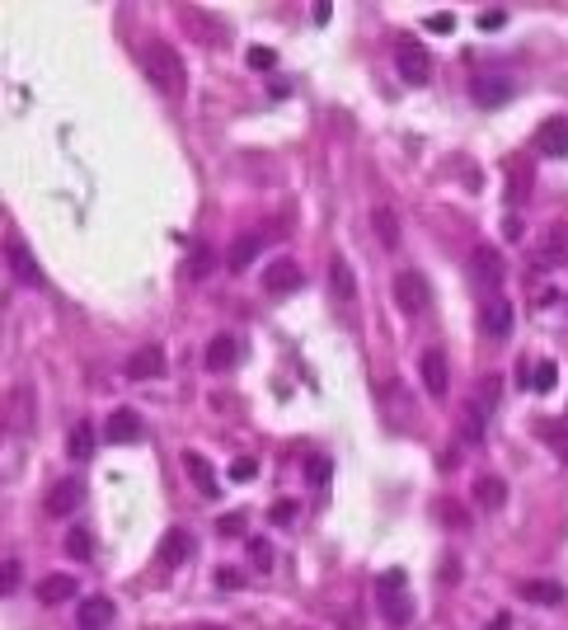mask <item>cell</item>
<instances>
[{
    "label": "cell",
    "instance_id": "cell-14",
    "mask_svg": "<svg viewBox=\"0 0 568 630\" xmlns=\"http://www.w3.org/2000/svg\"><path fill=\"white\" fill-rule=\"evenodd\" d=\"M240 358H244V343H240L236 335H216V339L207 343V368H212V372H230Z\"/></svg>",
    "mask_w": 568,
    "mask_h": 630
},
{
    "label": "cell",
    "instance_id": "cell-7",
    "mask_svg": "<svg viewBox=\"0 0 568 630\" xmlns=\"http://www.w3.org/2000/svg\"><path fill=\"white\" fill-rule=\"evenodd\" d=\"M33 598H38L43 607H66L76 598V578L71 574H47V578L33 584Z\"/></svg>",
    "mask_w": 568,
    "mask_h": 630
},
{
    "label": "cell",
    "instance_id": "cell-28",
    "mask_svg": "<svg viewBox=\"0 0 568 630\" xmlns=\"http://www.w3.org/2000/svg\"><path fill=\"white\" fill-rule=\"evenodd\" d=\"M183 273H188L193 283L212 273V250H207V245H193V254H188V263H183Z\"/></svg>",
    "mask_w": 568,
    "mask_h": 630
},
{
    "label": "cell",
    "instance_id": "cell-22",
    "mask_svg": "<svg viewBox=\"0 0 568 630\" xmlns=\"http://www.w3.org/2000/svg\"><path fill=\"white\" fill-rule=\"evenodd\" d=\"M475 499H479V508H489V513H498L508 504V485L498 475H479L475 480Z\"/></svg>",
    "mask_w": 568,
    "mask_h": 630
},
{
    "label": "cell",
    "instance_id": "cell-1",
    "mask_svg": "<svg viewBox=\"0 0 568 630\" xmlns=\"http://www.w3.org/2000/svg\"><path fill=\"white\" fill-rule=\"evenodd\" d=\"M141 71L160 94H183V85H188V66H183V57L170 43H146L141 47Z\"/></svg>",
    "mask_w": 568,
    "mask_h": 630
},
{
    "label": "cell",
    "instance_id": "cell-35",
    "mask_svg": "<svg viewBox=\"0 0 568 630\" xmlns=\"http://www.w3.org/2000/svg\"><path fill=\"white\" fill-rule=\"evenodd\" d=\"M216 532H221V537H240L244 532V513H226V518H216Z\"/></svg>",
    "mask_w": 568,
    "mask_h": 630
},
{
    "label": "cell",
    "instance_id": "cell-33",
    "mask_svg": "<svg viewBox=\"0 0 568 630\" xmlns=\"http://www.w3.org/2000/svg\"><path fill=\"white\" fill-rule=\"evenodd\" d=\"M249 560H254L259 569H268L273 565V545L263 541V537H254V541H249Z\"/></svg>",
    "mask_w": 568,
    "mask_h": 630
},
{
    "label": "cell",
    "instance_id": "cell-17",
    "mask_svg": "<svg viewBox=\"0 0 568 630\" xmlns=\"http://www.w3.org/2000/svg\"><path fill=\"white\" fill-rule=\"evenodd\" d=\"M329 283H333V296H339L343 306H353V302H357V278H353V263H348L343 254L329 263Z\"/></svg>",
    "mask_w": 568,
    "mask_h": 630
},
{
    "label": "cell",
    "instance_id": "cell-32",
    "mask_svg": "<svg viewBox=\"0 0 568 630\" xmlns=\"http://www.w3.org/2000/svg\"><path fill=\"white\" fill-rule=\"evenodd\" d=\"M244 61L254 66V71H273V66H277V52H273V47H249Z\"/></svg>",
    "mask_w": 568,
    "mask_h": 630
},
{
    "label": "cell",
    "instance_id": "cell-24",
    "mask_svg": "<svg viewBox=\"0 0 568 630\" xmlns=\"http://www.w3.org/2000/svg\"><path fill=\"white\" fill-rule=\"evenodd\" d=\"M404 588H409V574H404V569H380V578H376V598H380V602L404 598Z\"/></svg>",
    "mask_w": 568,
    "mask_h": 630
},
{
    "label": "cell",
    "instance_id": "cell-26",
    "mask_svg": "<svg viewBox=\"0 0 568 630\" xmlns=\"http://www.w3.org/2000/svg\"><path fill=\"white\" fill-rule=\"evenodd\" d=\"M545 263H568V226H549L545 230Z\"/></svg>",
    "mask_w": 568,
    "mask_h": 630
},
{
    "label": "cell",
    "instance_id": "cell-34",
    "mask_svg": "<svg viewBox=\"0 0 568 630\" xmlns=\"http://www.w3.org/2000/svg\"><path fill=\"white\" fill-rule=\"evenodd\" d=\"M380 607H386V621H390V626H399V621H409V617H413L409 598H395V602H380Z\"/></svg>",
    "mask_w": 568,
    "mask_h": 630
},
{
    "label": "cell",
    "instance_id": "cell-37",
    "mask_svg": "<svg viewBox=\"0 0 568 630\" xmlns=\"http://www.w3.org/2000/svg\"><path fill=\"white\" fill-rule=\"evenodd\" d=\"M216 588H244V574L230 569V565H221V569H216Z\"/></svg>",
    "mask_w": 568,
    "mask_h": 630
},
{
    "label": "cell",
    "instance_id": "cell-36",
    "mask_svg": "<svg viewBox=\"0 0 568 630\" xmlns=\"http://www.w3.org/2000/svg\"><path fill=\"white\" fill-rule=\"evenodd\" d=\"M20 588V560H5V569H0V593H14Z\"/></svg>",
    "mask_w": 568,
    "mask_h": 630
},
{
    "label": "cell",
    "instance_id": "cell-6",
    "mask_svg": "<svg viewBox=\"0 0 568 630\" xmlns=\"http://www.w3.org/2000/svg\"><path fill=\"white\" fill-rule=\"evenodd\" d=\"M536 151L555 156V160H568V118H545L536 127Z\"/></svg>",
    "mask_w": 568,
    "mask_h": 630
},
{
    "label": "cell",
    "instance_id": "cell-9",
    "mask_svg": "<svg viewBox=\"0 0 568 630\" xmlns=\"http://www.w3.org/2000/svg\"><path fill=\"white\" fill-rule=\"evenodd\" d=\"M479 329H484L489 339H508V329H512V302H503V296L484 302V306H479Z\"/></svg>",
    "mask_w": 568,
    "mask_h": 630
},
{
    "label": "cell",
    "instance_id": "cell-2",
    "mask_svg": "<svg viewBox=\"0 0 568 630\" xmlns=\"http://www.w3.org/2000/svg\"><path fill=\"white\" fill-rule=\"evenodd\" d=\"M395 306L404 315H423L432 306V287H428V278L419 269H404L395 278Z\"/></svg>",
    "mask_w": 568,
    "mask_h": 630
},
{
    "label": "cell",
    "instance_id": "cell-40",
    "mask_svg": "<svg viewBox=\"0 0 568 630\" xmlns=\"http://www.w3.org/2000/svg\"><path fill=\"white\" fill-rule=\"evenodd\" d=\"M442 518L456 527V532H465V527H470V518H465V508H456V504H442Z\"/></svg>",
    "mask_w": 568,
    "mask_h": 630
},
{
    "label": "cell",
    "instance_id": "cell-15",
    "mask_svg": "<svg viewBox=\"0 0 568 630\" xmlns=\"http://www.w3.org/2000/svg\"><path fill=\"white\" fill-rule=\"evenodd\" d=\"M188 555H193V537L183 532V527L164 532V541H160V569H179Z\"/></svg>",
    "mask_w": 568,
    "mask_h": 630
},
{
    "label": "cell",
    "instance_id": "cell-10",
    "mask_svg": "<svg viewBox=\"0 0 568 630\" xmlns=\"http://www.w3.org/2000/svg\"><path fill=\"white\" fill-rule=\"evenodd\" d=\"M113 617H118V611H113V602L99 593V598H85L76 607V630H108Z\"/></svg>",
    "mask_w": 568,
    "mask_h": 630
},
{
    "label": "cell",
    "instance_id": "cell-23",
    "mask_svg": "<svg viewBox=\"0 0 568 630\" xmlns=\"http://www.w3.org/2000/svg\"><path fill=\"white\" fill-rule=\"evenodd\" d=\"M66 456H76V461H90L94 456V428L85 419L71 424V433H66Z\"/></svg>",
    "mask_w": 568,
    "mask_h": 630
},
{
    "label": "cell",
    "instance_id": "cell-21",
    "mask_svg": "<svg viewBox=\"0 0 568 630\" xmlns=\"http://www.w3.org/2000/svg\"><path fill=\"white\" fill-rule=\"evenodd\" d=\"M10 269H14V278H20V283H28V287H43V273H38V263H33V254L24 250L20 240H10Z\"/></svg>",
    "mask_w": 568,
    "mask_h": 630
},
{
    "label": "cell",
    "instance_id": "cell-25",
    "mask_svg": "<svg viewBox=\"0 0 568 630\" xmlns=\"http://www.w3.org/2000/svg\"><path fill=\"white\" fill-rule=\"evenodd\" d=\"M372 226H376V240L386 245V250H395V245H399V217H395V212L390 207H376L372 212Z\"/></svg>",
    "mask_w": 568,
    "mask_h": 630
},
{
    "label": "cell",
    "instance_id": "cell-29",
    "mask_svg": "<svg viewBox=\"0 0 568 630\" xmlns=\"http://www.w3.org/2000/svg\"><path fill=\"white\" fill-rule=\"evenodd\" d=\"M555 381H559V368H555V362H536V372H531V391H536V395H549V391H555Z\"/></svg>",
    "mask_w": 568,
    "mask_h": 630
},
{
    "label": "cell",
    "instance_id": "cell-4",
    "mask_svg": "<svg viewBox=\"0 0 568 630\" xmlns=\"http://www.w3.org/2000/svg\"><path fill=\"white\" fill-rule=\"evenodd\" d=\"M300 283H306V273H300L296 259H273L268 269H263V292H273V296H287Z\"/></svg>",
    "mask_w": 568,
    "mask_h": 630
},
{
    "label": "cell",
    "instance_id": "cell-5",
    "mask_svg": "<svg viewBox=\"0 0 568 630\" xmlns=\"http://www.w3.org/2000/svg\"><path fill=\"white\" fill-rule=\"evenodd\" d=\"M470 269H475V283L479 287H503V278H508L503 254H498L493 245H479V250L470 254Z\"/></svg>",
    "mask_w": 568,
    "mask_h": 630
},
{
    "label": "cell",
    "instance_id": "cell-19",
    "mask_svg": "<svg viewBox=\"0 0 568 630\" xmlns=\"http://www.w3.org/2000/svg\"><path fill=\"white\" fill-rule=\"evenodd\" d=\"M76 504H80V485H76V480H57V485L47 489V499H43V508L52 513V518H66Z\"/></svg>",
    "mask_w": 568,
    "mask_h": 630
},
{
    "label": "cell",
    "instance_id": "cell-20",
    "mask_svg": "<svg viewBox=\"0 0 568 630\" xmlns=\"http://www.w3.org/2000/svg\"><path fill=\"white\" fill-rule=\"evenodd\" d=\"M183 471L193 475V485L207 494V499H216V471H212V461L203 452H183Z\"/></svg>",
    "mask_w": 568,
    "mask_h": 630
},
{
    "label": "cell",
    "instance_id": "cell-41",
    "mask_svg": "<svg viewBox=\"0 0 568 630\" xmlns=\"http://www.w3.org/2000/svg\"><path fill=\"white\" fill-rule=\"evenodd\" d=\"M259 475V461H249V456H240L236 466H230V480H254Z\"/></svg>",
    "mask_w": 568,
    "mask_h": 630
},
{
    "label": "cell",
    "instance_id": "cell-38",
    "mask_svg": "<svg viewBox=\"0 0 568 630\" xmlns=\"http://www.w3.org/2000/svg\"><path fill=\"white\" fill-rule=\"evenodd\" d=\"M268 518H273V527H292L296 522V504H273Z\"/></svg>",
    "mask_w": 568,
    "mask_h": 630
},
{
    "label": "cell",
    "instance_id": "cell-3",
    "mask_svg": "<svg viewBox=\"0 0 568 630\" xmlns=\"http://www.w3.org/2000/svg\"><path fill=\"white\" fill-rule=\"evenodd\" d=\"M399 76L409 80V85H428V76H432V57L423 52V43H413V38H404L399 43Z\"/></svg>",
    "mask_w": 568,
    "mask_h": 630
},
{
    "label": "cell",
    "instance_id": "cell-30",
    "mask_svg": "<svg viewBox=\"0 0 568 630\" xmlns=\"http://www.w3.org/2000/svg\"><path fill=\"white\" fill-rule=\"evenodd\" d=\"M460 433H465V442H479L484 438V409L479 405H465V414H460Z\"/></svg>",
    "mask_w": 568,
    "mask_h": 630
},
{
    "label": "cell",
    "instance_id": "cell-43",
    "mask_svg": "<svg viewBox=\"0 0 568 630\" xmlns=\"http://www.w3.org/2000/svg\"><path fill=\"white\" fill-rule=\"evenodd\" d=\"M503 24H508V14H503V10H489V14H479V28H489V33H493V28H503Z\"/></svg>",
    "mask_w": 568,
    "mask_h": 630
},
{
    "label": "cell",
    "instance_id": "cell-11",
    "mask_svg": "<svg viewBox=\"0 0 568 630\" xmlns=\"http://www.w3.org/2000/svg\"><path fill=\"white\" fill-rule=\"evenodd\" d=\"M137 438H141V419H137V409H113V414H108V424H104V442L127 447V442H137Z\"/></svg>",
    "mask_w": 568,
    "mask_h": 630
},
{
    "label": "cell",
    "instance_id": "cell-46",
    "mask_svg": "<svg viewBox=\"0 0 568 630\" xmlns=\"http://www.w3.org/2000/svg\"><path fill=\"white\" fill-rule=\"evenodd\" d=\"M315 24H329V0H315Z\"/></svg>",
    "mask_w": 568,
    "mask_h": 630
},
{
    "label": "cell",
    "instance_id": "cell-18",
    "mask_svg": "<svg viewBox=\"0 0 568 630\" xmlns=\"http://www.w3.org/2000/svg\"><path fill=\"white\" fill-rule=\"evenodd\" d=\"M512 80L508 76H484V80H475V99H479V104L484 109H498V104H508V99H512Z\"/></svg>",
    "mask_w": 568,
    "mask_h": 630
},
{
    "label": "cell",
    "instance_id": "cell-12",
    "mask_svg": "<svg viewBox=\"0 0 568 630\" xmlns=\"http://www.w3.org/2000/svg\"><path fill=\"white\" fill-rule=\"evenodd\" d=\"M164 372V348L160 343H146L141 353L127 358V381H156Z\"/></svg>",
    "mask_w": 568,
    "mask_h": 630
},
{
    "label": "cell",
    "instance_id": "cell-39",
    "mask_svg": "<svg viewBox=\"0 0 568 630\" xmlns=\"http://www.w3.org/2000/svg\"><path fill=\"white\" fill-rule=\"evenodd\" d=\"M456 578H460V560H456V555H446V560H442V569H437V584H456Z\"/></svg>",
    "mask_w": 568,
    "mask_h": 630
},
{
    "label": "cell",
    "instance_id": "cell-8",
    "mask_svg": "<svg viewBox=\"0 0 568 630\" xmlns=\"http://www.w3.org/2000/svg\"><path fill=\"white\" fill-rule=\"evenodd\" d=\"M419 372H423V391L432 395V400H442L446 386H451V372H446V358H442V348H428L423 362H419Z\"/></svg>",
    "mask_w": 568,
    "mask_h": 630
},
{
    "label": "cell",
    "instance_id": "cell-13",
    "mask_svg": "<svg viewBox=\"0 0 568 630\" xmlns=\"http://www.w3.org/2000/svg\"><path fill=\"white\" fill-rule=\"evenodd\" d=\"M516 593H522L526 602H536V607H559V602H568L564 584H555V578H522V584H516Z\"/></svg>",
    "mask_w": 568,
    "mask_h": 630
},
{
    "label": "cell",
    "instance_id": "cell-42",
    "mask_svg": "<svg viewBox=\"0 0 568 630\" xmlns=\"http://www.w3.org/2000/svg\"><path fill=\"white\" fill-rule=\"evenodd\" d=\"M428 28L432 33H451V28H456V14H446V10L442 14H428Z\"/></svg>",
    "mask_w": 568,
    "mask_h": 630
},
{
    "label": "cell",
    "instance_id": "cell-16",
    "mask_svg": "<svg viewBox=\"0 0 568 630\" xmlns=\"http://www.w3.org/2000/svg\"><path fill=\"white\" fill-rule=\"evenodd\" d=\"M259 250H263V236L259 230H244V236L230 245V273H244V269H254V259H259Z\"/></svg>",
    "mask_w": 568,
    "mask_h": 630
},
{
    "label": "cell",
    "instance_id": "cell-31",
    "mask_svg": "<svg viewBox=\"0 0 568 630\" xmlns=\"http://www.w3.org/2000/svg\"><path fill=\"white\" fill-rule=\"evenodd\" d=\"M329 475H333V466H329L324 456H310V461H306V480H310L315 489H324V485H329Z\"/></svg>",
    "mask_w": 568,
    "mask_h": 630
},
{
    "label": "cell",
    "instance_id": "cell-45",
    "mask_svg": "<svg viewBox=\"0 0 568 630\" xmlns=\"http://www.w3.org/2000/svg\"><path fill=\"white\" fill-rule=\"evenodd\" d=\"M484 630H512V617H508V611H498V617L484 626Z\"/></svg>",
    "mask_w": 568,
    "mask_h": 630
},
{
    "label": "cell",
    "instance_id": "cell-27",
    "mask_svg": "<svg viewBox=\"0 0 568 630\" xmlns=\"http://www.w3.org/2000/svg\"><path fill=\"white\" fill-rule=\"evenodd\" d=\"M66 555H71V560H90V555H94L90 527H71V532H66Z\"/></svg>",
    "mask_w": 568,
    "mask_h": 630
},
{
    "label": "cell",
    "instance_id": "cell-44",
    "mask_svg": "<svg viewBox=\"0 0 568 630\" xmlns=\"http://www.w3.org/2000/svg\"><path fill=\"white\" fill-rule=\"evenodd\" d=\"M503 236H508L512 245H516V240H522V236H526V226H522V217H508V222H503Z\"/></svg>",
    "mask_w": 568,
    "mask_h": 630
}]
</instances>
